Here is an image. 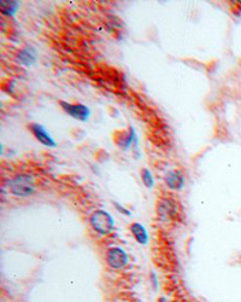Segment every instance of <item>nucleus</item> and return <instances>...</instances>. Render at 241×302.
Wrapping results in <instances>:
<instances>
[{"label":"nucleus","mask_w":241,"mask_h":302,"mask_svg":"<svg viewBox=\"0 0 241 302\" xmlns=\"http://www.w3.org/2000/svg\"><path fill=\"white\" fill-rule=\"evenodd\" d=\"M61 107L63 108V110L67 114H69L70 116L80 121H87L89 115H91V112H89L88 108L83 104H72L62 101Z\"/></svg>","instance_id":"nucleus-4"},{"label":"nucleus","mask_w":241,"mask_h":302,"mask_svg":"<svg viewBox=\"0 0 241 302\" xmlns=\"http://www.w3.org/2000/svg\"><path fill=\"white\" fill-rule=\"evenodd\" d=\"M164 179H165V184L168 185V188L172 189V190H180V189L183 186V183H185L183 175L178 171L168 172Z\"/></svg>","instance_id":"nucleus-8"},{"label":"nucleus","mask_w":241,"mask_h":302,"mask_svg":"<svg viewBox=\"0 0 241 302\" xmlns=\"http://www.w3.org/2000/svg\"><path fill=\"white\" fill-rule=\"evenodd\" d=\"M131 232L138 243L142 244V245L147 244L148 234H147V231H146V228L143 227L141 224H139V223L132 224Z\"/></svg>","instance_id":"nucleus-9"},{"label":"nucleus","mask_w":241,"mask_h":302,"mask_svg":"<svg viewBox=\"0 0 241 302\" xmlns=\"http://www.w3.org/2000/svg\"><path fill=\"white\" fill-rule=\"evenodd\" d=\"M175 212H176V207L170 199L168 198L159 199L158 204H157V213H158L159 219L161 220L172 219V218H174Z\"/></svg>","instance_id":"nucleus-6"},{"label":"nucleus","mask_w":241,"mask_h":302,"mask_svg":"<svg viewBox=\"0 0 241 302\" xmlns=\"http://www.w3.org/2000/svg\"><path fill=\"white\" fill-rule=\"evenodd\" d=\"M17 1H0V10L4 15H12L17 10Z\"/></svg>","instance_id":"nucleus-10"},{"label":"nucleus","mask_w":241,"mask_h":302,"mask_svg":"<svg viewBox=\"0 0 241 302\" xmlns=\"http://www.w3.org/2000/svg\"><path fill=\"white\" fill-rule=\"evenodd\" d=\"M140 175H141V180L143 183V185L146 186L147 189H151L154 184V180L151 172L148 171L147 168H142L141 172H140Z\"/></svg>","instance_id":"nucleus-11"},{"label":"nucleus","mask_w":241,"mask_h":302,"mask_svg":"<svg viewBox=\"0 0 241 302\" xmlns=\"http://www.w3.org/2000/svg\"><path fill=\"white\" fill-rule=\"evenodd\" d=\"M106 261L110 267L120 269L127 265L128 256H127L126 252L121 249V248H110L106 253Z\"/></svg>","instance_id":"nucleus-3"},{"label":"nucleus","mask_w":241,"mask_h":302,"mask_svg":"<svg viewBox=\"0 0 241 302\" xmlns=\"http://www.w3.org/2000/svg\"><path fill=\"white\" fill-rule=\"evenodd\" d=\"M91 225L93 230L99 234H109L113 228L112 217L105 210H97L91 217Z\"/></svg>","instance_id":"nucleus-2"},{"label":"nucleus","mask_w":241,"mask_h":302,"mask_svg":"<svg viewBox=\"0 0 241 302\" xmlns=\"http://www.w3.org/2000/svg\"><path fill=\"white\" fill-rule=\"evenodd\" d=\"M134 129L133 127H129V131H121L116 133L115 137V143L121 148L122 150H127L131 147L133 139H134Z\"/></svg>","instance_id":"nucleus-7"},{"label":"nucleus","mask_w":241,"mask_h":302,"mask_svg":"<svg viewBox=\"0 0 241 302\" xmlns=\"http://www.w3.org/2000/svg\"><path fill=\"white\" fill-rule=\"evenodd\" d=\"M18 59L21 61V63L26 64V66H29V64L34 61L35 57L33 53L29 52L28 50H22L20 51V53H18Z\"/></svg>","instance_id":"nucleus-12"},{"label":"nucleus","mask_w":241,"mask_h":302,"mask_svg":"<svg viewBox=\"0 0 241 302\" xmlns=\"http://www.w3.org/2000/svg\"><path fill=\"white\" fill-rule=\"evenodd\" d=\"M10 190L13 195L18 197H27L32 195L34 191L33 178L27 174L16 175L10 180Z\"/></svg>","instance_id":"nucleus-1"},{"label":"nucleus","mask_w":241,"mask_h":302,"mask_svg":"<svg viewBox=\"0 0 241 302\" xmlns=\"http://www.w3.org/2000/svg\"><path fill=\"white\" fill-rule=\"evenodd\" d=\"M29 129L33 133V136L39 140L41 144H44L45 147L48 148H55L56 147V142L53 140L52 137L48 134V132L46 131L44 126L39 125V123H31L29 125Z\"/></svg>","instance_id":"nucleus-5"}]
</instances>
